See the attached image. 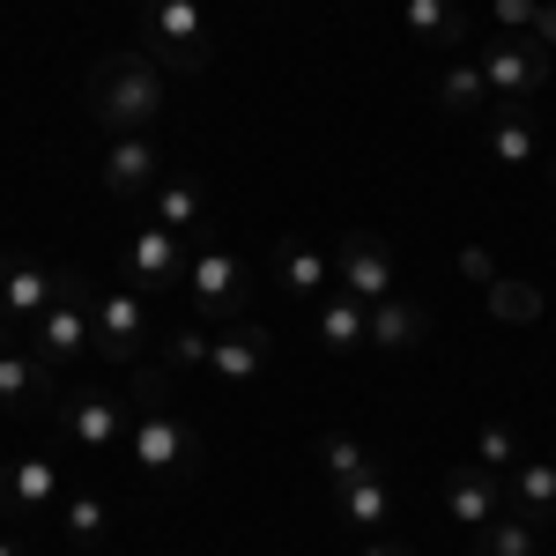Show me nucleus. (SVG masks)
Here are the masks:
<instances>
[{
	"label": "nucleus",
	"mask_w": 556,
	"mask_h": 556,
	"mask_svg": "<svg viewBox=\"0 0 556 556\" xmlns=\"http://www.w3.org/2000/svg\"><path fill=\"white\" fill-rule=\"evenodd\" d=\"M127 453L141 460V475H156V482H172V490H193L201 468H208L201 424L178 408V393H172V364H134Z\"/></svg>",
	"instance_id": "obj_1"
},
{
	"label": "nucleus",
	"mask_w": 556,
	"mask_h": 556,
	"mask_svg": "<svg viewBox=\"0 0 556 556\" xmlns=\"http://www.w3.org/2000/svg\"><path fill=\"white\" fill-rule=\"evenodd\" d=\"M83 104H89V119L104 127V141H112V134H149L156 112H164V67H156L149 52L119 45V52H104V60L89 67Z\"/></svg>",
	"instance_id": "obj_2"
},
{
	"label": "nucleus",
	"mask_w": 556,
	"mask_h": 556,
	"mask_svg": "<svg viewBox=\"0 0 556 556\" xmlns=\"http://www.w3.org/2000/svg\"><path fill=\"white\" fill-rule=\"evenodd\" d=\"M141 8V52L164 75H208V15L201 0H134Z\"/></svg>",
	"instance_id": "obj_3"
},
{
	"label": "nucleus",
	"mask_w": 556,
	"mask_h": 556,
	"mask_svg": "<svg viewBox=\"0 0 556 556\" xmlns=\"http://www.w3.org/2000/svg\"><path fill=\"white\" fill-rule=\"evenodd\" d=\"M186 290H193V304H201V319H245V304H253V267H245V253L238 245H223L215 230H201L193 238V267H186Z\"/></svg>",
	"instance_id": "obj_4"
},
{
	"label": "nucleus",
	"mask_w": 556,
	"mask_h": 556,
	"mask_svg": "<svg viewBox=\"0 0 556 556\" xmlns=\"http://www.w3.org/2000/svg\"><path fill=\"white\" fill-rule=\"evenodd\" d=\"M89 298H97V290L83 282V267H60V298L23 327V349H38L45 364H75L89 349Z\"/></svg>",
	"instance_id": "obj_5"
},
{
	"label": "nucleus",
	"mask_w": 556,
	"mask_h": 556,
	"mask_svg": "<svg viewBox=\"0 0 556 556\" xmlns=\"http://www.w3.org/2000/svg\"><path fill=\"white\" fill-rule=\"evenodd\" d=\"M475 67H482L490 97H505V104H534V97L549 89V45L534 38V30H505L497 45L475 52Z\"/></svg>",
	"instance_id": "obj_6"
},
{
	"label": "nucleus",
	"mask_w": 556,
	"mask_h": 556,
	"mask_svg": "<svg viewBox=\"0 0 556 556\" xmlns=\"http://www.w3.org/2000/svg\"><path fill=\"white\" fill-rule=\"evenodd\" d=\"M141 342H149V304L134 282H112L89 298V349L104 364H141Z\"/></svg>",
	"instance_id": "obj_7"
},
{
	"label": "nucleus",
	"mask_w": 556,
	"mask_h": 556,
	"mask_svg": "<svg viewBox=\"0 0 556 556\" xmlns=\"http://www.w3.org/2000/svg\"><path fill=\"white\" fill-rule=\"evenodd\" d=\"M186 267H193V238L186 230H164V223H141L127 238V253H119V282H134L149 298V290L186 282Z\"/></svg>",
	"instance_id": "obj_8"
},
{
	"label": "nucleus",
	"mask_w": 556,
	"mask_h": 556,
	"mask_svg": "<svg viewBox=\"0 0 556 556\" xmlns=\"http://www.w3.org/2000/svg\"><path fill=\"white\" fill-rule=\"evenodd\" d=\"M52 424L67 430L83 453H119L127 445V401L112 386H75V393H60Z\"/></svg>",
	"instance_id": "obj_9"
},
{
	"label": "nucleus",
	"mask_w": 556,
	"mask_h": 556,
	"mask_svg": "<svg viewBox=\"0 0 556 556\" xmlns=\"http://www.w3.org/2000/svg\"><path fill=\"white\" fill-rule=\"evenodd\" d=\"M60 408V379L38 349H23V334L0 349V416H52Z\"/></svg>",
	"instance_id": "obj_10"
},
{
	"label": "nucleus",
	"mask_w": 556,
	"mask_h": 556,
	"mask_svg": "<svg viewBox=\"0 0 556 556\" xmlns=\"http://www.w3.org/2000/svg\"><path fill=\"white\" fill-rule=\"evenodd\" d=\"M97 178H104V193H112V201L141 208V201L156 193V178H164V156H156V141H149V134H112Z\"/></svg>",
	"instance_id": "obj_11"
},
{
	"label": "nucleus",
	"mask_w": 556,
	"mask_h": 556,
	"mask_svg": "<svg viewBox=\"0 0 556 556\" xmlns=\"http://www.w3.org/2000/svg\"><path fill=\"white\" fill-rule=\"evenodd\" d=\"M334 290H349L356 304L393 298V253H386V238H371V230H342L334 238Z\"/></svg>",
	"instance_id": "obj_12"
},
{
	"label": "nucleus",
	"mask_w": 556,
	"mask_h": 556,
	"mask_svg": "<svg viewBox=\"0 0 556 556\" xmlns=\"http://www.w3.org/2000/svg\"><path fill=\"white\" fill-rule=\"evenodd\" d=\"M267 275H275V290H290V298L319 304L327 290H334V253H327L319 238H275Z\"/></svg>",
	"instance_id": "obj_13"
},
{
	"label": "nucleus",
	"mask_w": 556,
	"mask_h": 556,
	"mask_svg": "<svg viewBox=\"0 0 556 556\" xmlns=\"http://www.w3.org/2000/svg\"><path fill=\"white\" fill-rule=\"evenodd\" d=\"M52 298H60V267H38V260L0 253V327H15V334H23Z\"/></svg>",
	"instance_id": "obj_14"
},
{
	"label": "nucleus",
	"mask_w": 556,
	"mask_h": 556,
	"mask_svg": "<svg viewBox=\"0 0 556 556\" xmlns=\"http://www.w3.org/2000/svg\"><path fill=\"white\" fill-rule=\"evenodd\" d=\"M438 497H445V519H460V527H482V519L505 513V475H490L482 460H453L445 482H438Z\"/></svg>",
	"instance_id": "obj_15"
},
{
	"label": "nucleus",
	"mask_w": 556,
	"mask_h": 556,
	"mask_svg": "<svg viewBox=\"0 0 556 556\" xmlns=\"http://www.w3.org/2000/svg\"><path fill=\"white\" fill-rule=\"evenodd\" d=\"M52 505H67V497H60V468L45 453H23L0 468V519H45Z\"/></svg>",
	"instance_id": "obj_16"
},
{
	"label": "nucleus",
	"mask_w": 556,
	"mask_h": 556,
	"mask_svg": "<svg viewBox=\"0 0 556 556\" xmlns=\"http://www.w3.org/2000/svg\"><path fill=\"white\" fill-rule=\"evenodd\" d=\"M482 149L519 172V164H542V119H534V104H505V97H490V112H482Z\"/></svg>",
	"instance_id": "obj_17"
},
{
	"label": "nucleus",
	"mask_w": 556,
	"mask_h": 556,
	"mask_svg": "<svg viewBox=\"0 0 556 556\" xmlns=\"http://www.w3.org/2000/svg\"><path fill=\"white\" fill-rule=\"evenodd\" d=\"M275 364V334L267 327H253V319H230V334H215L208 342V379H223V386H245V379H260Z\"/></svg>",
	"instance_id": "obj_18"
},
{
	"label": "nucleus",
	"mask_w": 556,
	"mask_h": 556,
	"mask_svg": "<svg viewBox=\"0 0 556 556\" xmlns=\"http://www.w3.org/2000/svg\"><path fill=\"white\" fill-rule=\"evenodd\" d=\"M312 327H319L327 356H356V349H371V304H356L349 290H327L312 304Z\"/></svg>",
	"instance_id": "obj_19"
},
{
	"label": "nucleus",
	"mask_w": 556,
	"mask_h": 556,
	"mask_svg": "<svg viewBox=\"0 0 556 556\" xmlns=\"http://www.w3.org/2000/svg\"><path fill=\"white\" fill-rule=\"evenodd\" d=\"M201 215H208V186L193 172H164L156 178V193H149V223H164V230H201Z\"/></svg>",
	"instance_id": "obj_20"
},
{
	"label": "nucleus",
	"mask_w": 556,
	"mask_h": 556,
	"mask_svg": "<svg viewBox=\"0 0 556 556\" xmlns=\"http://www.w3.org/2000/svg\"><path fill=\"white\" fill-rule=\"evenodd\" d=\"M424 342H430V312H424V304H408L401 290L371 304V349H386V356H408V349H424Z\"/></svg>",
	"instance_id": "obj_21"
},
{
	"label": "nucleus",
	"mask_w": 556,
	"mask_h": 556,
	"mask_svg": "<svg viewBox=\"0 0 556 556\" xmlns=\"http://www.w3.org/2000/svg\"><path fill=\"white\" fill-rule=\"evenodd\" d=\"M401 23H408V38H416V45H438L445 60L468 45V15H460V0H401Z\"/></svg>",
	"instance_id": "obj_22"
},
{
	"label": "nucleus",
	"mask_w": 556,
	"mask_h": 556,
	"mask_svg": "<svg viewBox=\"0 0 556 556\" xmlns=\"http://www.w3.org/2000/svg\"><path fill=\"white\" fill-rule=\"evenodd\" d=\"M327 505H334V519H349L356 534H386V519H393V490H386V475H364V482L327 490Z\"/></svg>",
	"instance_id": "obj_23"
},
{
	"label": "nucleus",
	"mask_w": 556,
	"mask_h": 556,
	"mask_svg": "<svg viewBox=\"0 0 556 556\" xmlns=\"http://www.w3.org/2000/svg\"><path fill=\"white\" fill-rule=\"evenodd\" d=\"M468 556H542V519H527L519 505H505L497 519L475 527V549Z\"/></svg>",
	"instance_id": "obj_24"
},
{
	"label": "nucleus",
	"mask_w": 556,
	"mask_h": 556,
	"mask_svg": "<svg viewBox=\"0 0 556 556\" xmlns=\"http://www.w3.org/2000/svg\"><path fill=\"white\" fill-rule=\"evenodd\" d=\"M438 112H453V119H482L490 112V83H482V67H475L468 52H453L438 67Z\"/></svg>",
	"instance_id": "obj_25"
},
{
	"label": "nucleus",
	"mask_w": 556,
	"mask_h": 556,
	"mask_svg": "<svg viewBox=\"0 0 556 556\" xmlns=\"http://www.w3.org/2000/svg\"><path fill=\"white\" fill-rule=\"evenodd\" d=\"M505 505H519L527 519H556V453L549 460H519L505 475Z\"/></svg>",
	"instance_id": "obj_26"
},
{
	"label": "nucleus",
	"mask_w": 556,
	"mask_h": 556,
	"mask_svg": "<svg viewBox=\"0 0 556 556\" xmlns=\"http://www.w3.org/2000/svg\"><path fill=\"white\" fill-rule=\"evenodd\" d=\"M319 475H327V490L364 482V475H379V453H371L364 438H349V430H327V438H319Z\"/></svg>",
	"instance_id": "obj_27"
},
{
	"label": "nucleus",
	"mask_w": 556,
	"mask_h": 556,
	"mask_svg": "<svg viewBox=\"0 0 556 556\" xmlns=\"http://www.w3.org/2000/svg\"><path fill=\"white\" fill-rule=\"evenodd\" d=\"M104 527H112V505H104L97 490H75V497L60 505V534H67L75 549H97V542H104Z\"/></svg>",
	"instance_id": "obj_28"
},
{
	"label": "nucleus",
	"mask_w": 556,
	"mask_h": 556,
	"mask_svg": "<svg viewBox=\"0 0 556 556\" xmlns=\"http://www.w3.org/2000/svg\"><path fill=\"white\" fill-rule=\"evenodd\" d=\"M475 460H482L490 475H513L519 460H527V453H519V430L513 424H482L475 430Z\"/></svg>",
	"instance_id": "obj_29"
},
{
	"label": "nucleus",
	"mask_w": 556,
	"mask_h": 556,
	"mask_svg": "<svg viewBox=\"0 0 556 556\" xmlns=\"http://www.w3.org/2000/svg\"><path fill=\"white\" fill-rule=\"evenodd\" d=\"M208 342L215 334H201V327H172V334H164V364H172V371H201V364H208Z\"/></svg>",
	"instance_id": "obj_30"
},
{
	"label": "nucleus",
	"mask_w": 556,
	"mask_h": 556,
	"mask_svg": "<svg viewBox=\"0 0 556 556\" xmlns=\"http://www.w3.org/2000/svg\"><path fill=\"white\" fill-rule=\"evenodd\" d=\"M490 312H497V319H534L542 298H534L527 282H490Z\"/></svg>",
	"instance_id": "obj_31"
},
{
	"label": "nucleus",
	"mask_w": 556,
	"mask_h": 556,
	"mask_svg": "<svg viewBox=\"0 0 556 556\" xmlns=\"http://www.w3.org/2000/svg\"><path fill=\"white\" fill-rule=\"evenodd\" d=\"M534 15H542V0H497V23L505 30H534Z\"/></svg>",
	"instance_id": "obj_32"
},
{
	"label": "nucleus",
	"mask_w": 556,
	"mask_h": 556,
	"mask_svg": "<svg viewBox=\"0 0 556 556\" xmlns=\"http://www.w3.org/2000/svg\"><path fill=\"white\" fill-rule=\"evenodd\" d=\"M356 556H416V549H401V542H386V534H379V542H364Z\"/></svg>",
	"instance_id": "obj_33"
},
{
	"label": "nucleus",
	"mask_w": 556,
	"mask_h": 556,
	"mask_svg": "<svg viewBox=\"0 0 556 556\" xmlns=\"http://www.w3.org/2000/svg\"><path fill=\"white\" fill-rule=\"evenodd\" d=\"M534 38H542V45H556V8H542V15H534Z\"/></svg>",
	"instance_id": "obj_34"
},
{
	"label": "nucleus",
	"mask_w": 556,
	"mask_h": 556,
	"mask_svg": "<svg viewBox=\"0 0 556 556\" xmlns=\"http://www.w3.org/2000/svg\"><path fill=\"white\" fill-rule=\"evenodd\" d=\"M0 556H30V549H23V542H15V534H0Z\"/></svg>",
	"instance_id": "obj_35"
},
{
	"label": "nucleus",
	"mask_w": 556,
	"mask_h": 556,
	"mask_svg": "<svg viewBox=\"0 0 556 556\" xmlns=\"http://www.w3.org/2000/svg\"><path fill=\"white\" fill-rule=\"evenodd\" d=\"M549 186H556V156H549Z\"/></svg>",
	"instance_id": "obj_36"
}]
</instances>
